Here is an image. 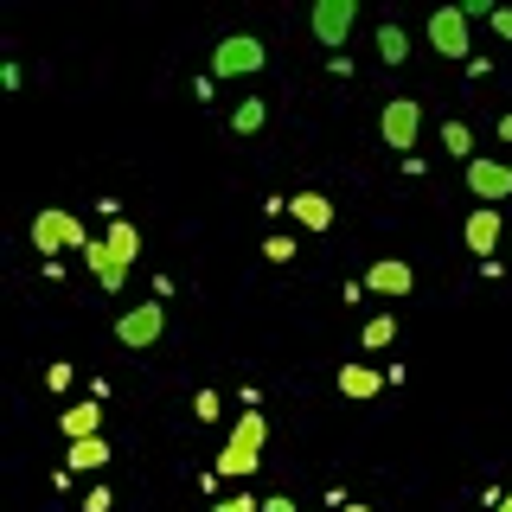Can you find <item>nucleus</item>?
<instances>
[{
    "mask_svg": "<svg viewBox=\"0 0 512 512\" xmlns=\"http://www.w3.org/2000/svg\"><path fill=\"white\" fill-rule=\"evenodd\" d=\"M135 256H141V231L128 218H109L103 237L84 250V263H90V276L103 282V295H116V288L128 282V269H135Z\"/></svg>",
    "mask_w": 512,
    "mask_h": 512,
    "instance_id": "nucleus-1",
    "label": "nucleus"
},
{
    "mask_svg": "<svg viewBox=\"0 0 512 512\" xmlns=\"http://www.w3.org/2000/svg\"><path fill=\"white\" fill-rule=\"evenodd\" d=\"M263 448H269V416L244 410L231 423V436H224V448H218V474L224 480H250L256 468H263Z\"/></svg>",
    "mask_w": 512,
    "mask_h": 512,
    "instance_id": "nucleus-2",
    "label": "nucleus"
},
{
    "mask_svg": "<svg viewBox=\"0 0 512 512\" xmlns=\"http://www.w3.org/2000/svg\"><path fill=\"white\" fill-rule=\"evenodd\" d=\"M90 244H96V237L84 231V218H77V212H64V205H45V212L32 218V250H39V256H52V263H58L64 250H90Z\"/></svg>",
    "mask_w": 512,
    "mask_h": 512,
    "instance_id": "nucleus-3",
    "label": "nucleus"
},
{
    "mask_svg": "<svg viewBox=\"0 0 512 512\" xmlns=\"http://www.w3.org/2000/svg\"><path fill=\"white\" fill-rule=\"evenodd\" d=\"M263 64H269V52L256 32H231V39L212 45V77H256Z\"/></svg>",
    "mask_w": 512,
    "mask_h": 512,
    "instance_id": "nucleus-4",
    "label": "nucleus"
},
{
    "mask_svg": "<svg viewBox=\"0 0 512 512\" xmlns=\"http://www.w3.org/2000/svg\"><path fill=\"white\" fill-rule=\"evenodd\" d=\"M378 135H384V148L391 154H416V135H423V103H410V96H391L384 103V116H378Z\"/></svg>",
    "mask_w": 512,
    "mask_h": 512,
    "instance_id": "nucleus-5",
    "label": "nucleus"
},
{
    "mask_svg": "<svg viewBox=\"0 0 512 512\" xmlns=\"http://www.w3.org/2000/svg\"><path fill=\"white\" fill-rule=\"evenodd\" d=\"M352 26H359V0H314V13H308V32H314V45L340 52Z\"/></svg>",
    "mask_w": 512,
    "mask_h": 512,
    "instance_id": "nucleus-6",
    "label": "nucleus"
},
{
    "mask_svg": "<svg viewBox=\"0 0 512 512\" xmlns=\"http://www.w3.org/2000/svg\"><path fill=\"white\" fill-rule=\"evenodd\" d=\"M461 180H468V192L480 205H506L512 199V160H493V154H480L461 167Z\"/></svg>",
    "mask_w": 512,
    "mask_h": 512,
    "instance_id": "nucleus-7",
    "label": "nucleus"
},
{
    "mask_svg": "<svg viewBox=\"0 0 512 512\" xmlns=\"http://www.w3.org/2000/svg\"><path fill=\"white\" fill-rule=\"evenodd\" d=\"M160 333H167V308H160V301H141V308H128V314L116 320V340H122L128 352H148Z\"/></svg>",
    "mask_w": 512,
    "mask_h": 512,
    "instance_id": "nucleus-8",
    "label": "nucleus"
},
{
    "mask_svg": "<svg viewBox=\"0 0 512 512\" xmlns=\"http://www.w3.org/2000/svg\"><path fill=\"white\" fill-rule=\"evenodd\" d=\"M429 45H436L442 58H468V52H474L468 13H461V7H436V13H429Z\"/></svg>",
    "mask_w": 512,
    "mask_h": 512,
    "instance_id": "nucleus-9",
    "label": "nucleus"
},
{
    "mask_svg": "<svg viewBox=\"0 0 512 512\" xmlns=\"http://www.w3.org/2000/svg\"><path fill=\"white\" fill-rule=\"evenodd\" d=\"M500 237H506L500 205H474V212L461 218V244H468V256H493V250H500Z\"/></svg>",
    "mask_w": 512,
    "mask_h": 512,
    "instance_id": "nucleus-10",
    "label": "nucleus"
},
{
    "mask_svg": "<svg viewBox=\"0 0 512 512\" xmlns=\"http://www.w3.org/2000/svg\"><path fill=\"white\" fill-rule=\"evenodd\" d=\"M410 288H416V269L404 263V256H378V263L365 269V295L397 301V295H410Z\"/></svg>",
    "mask_w": 512,
    "mask_h": 512,
    "instance_id": "nucleus-11",
    "label": "nucleus"
},
{
    "mask_svg": "<svg viewBox=\"0 0 512 512\" xmlns=\"http://www.w3.org/2000/svg\"><path fill=\"white\" fill-rule=\"evenodd\" d=\"M58 429H64V442H90V436H103V397H84V404L58 410Z\"/></svg>",
    "mask_w": 512,
    "mask_h": 512,
    "instance_id": "nucleus-12",
    "label": "nucleus"
},
{
    "mask_svg": "<svg viewBox=\"0 0 512 512\" xmlns=\"http://www.w3.org/2000/svg\"><path fill=\"white\" fill-rule=\"evenodd\" d=\"M384 384H391V372H378V365H340V397H352V404H365V397H378Z\"/></svg>",
    "mask_w": 512,
    "mask_h": 512,
    "instance_id": "nucleus-13",
    "label": "nucleus"
},
{
    "mask_svg": "<svg viewBox=\"0 0 512 512\" xmlns=\"http://www.w3.org/2000/svg\"><path fill=\"white\" fill-rule=\"evenodd\" d=\"M288 212H295L301 231H333V199H327V192H295Z\"/></svg>",
    "mask_w": 512,
    "mask_h": 512,
    "instance_id": "nucleus-14",
    "label": "nucleus"
},
{
    "mask_svg": "<svg viewBox=\"0 0 512 512\" xmlns=\"http://www.w3.org/2000/svg\"><path fill=\"white\" fill-rule=\"evenodd\" d=\"M64 468H77V474H103V468H109V442H103V436H90V442H64Z\"/></svg>",
    "mask_w": 512,
    "mask_h": 512,
    "instance_id": "nucleus-15",
    "label": "nucleus"
},
{
    "mask_svg": "<svg viewBox=\"0 0 512 512\" xmlns=\"http://www.w3.org/2000/svg\"><path fill=\"white\" fill-rule=\"evenodd\" d=\"M372 45H378V58H384V64H404V58H410V32L397 26V20H384Z\"/></svg>",
    "mask_w": 512,
    "mask_h": 512,
    "instance_id": "nucleus-16",
    "label": "nucleus"
},
{
    "mask_svg": "<svg viewBox=\"0 0 512 512\" xmlns=\"http://www.w3.org/2000/svg\"><path fill=\"white\" fill-rule=\"evenodd\" d=\"M391 340H397V314H372V320L359 327V346H365V352H384Z\"/></svg>",
    "mask_w": 512,
    "mask_h": 512,
    "instance_id": "nucleus-17",
    "label": "nucleus"
},
{
    "mask_svg": "<svg viewBox=\"0 0 512 512\" xmlns=\"http://www.w3.org/2000/svg\"><path fill=\"white\" fill-rule=\"evenodd\" d=\"M442 148L455 154L461 167H468V160H480V154H474V128H468V122H442Z\"/></svg>",
    "mask_w": 512,
    "mask_h": 512,
    "instance_id": "nucleus-18",
    "label": "nucleus"
},
{
    "mask_svg": "<svg viewBox=\"0 0 512 512\" xmlns=\"http://www.w3.org/2000/svg\"><path fill=\"white\" fill-rule=\"evenodd\" d=\"M263 122H269V103H256V96H250V103H237V109H231V135H256Z\"/></svg>",
    "mask_w": 512,
    "mask_h": 512,
    "instance_id": "nucleus-19",
    "label": "nucleus"
},
{
    "mask_svg": "<svg viewBox=\"0 0 512 512\" xmlns=\"http://www.w3.org/2000/svg\"><path fill=\"white\" fill-rule=\"evenodd\" d=\"M192 416H199V423H218V416H224L218 391H199V397H192Z\"/></svg>",
    "mask_w": 512,
    "mask_h": 512,
    "instance_id": "nucleus-20",
    "label": "nucleus"
},
{
    "mask_svg": "<svg viewBox=\"0 0 512 512\" xmlns=\"http://www.w3.org/2000/svg\"><path fill=\"white\" fill-rule=\"evenodd\" d=\"M263 263H295V237H269V244H263Z\"/></svg>",
    "mask_w": 512,
    "mask_h": 512,
    "instance_id": "nucleus-21",
    "label": "nucleus"
},
{
    "mask_svg": "<svg viewBox=\"0 0 512 512\" xmlns=\"http://www.w3.org/2000/svg\"><path fill=\"white\" fill-rule=\"evenodd\" d=\"M212 512H263V506H256V500H250V493H231V500H218Z\"/></svg>",
    "mask_w": 512,
    "mask_h": 512,
    "instance_id": "nucleus-22",
    "label": "nucleus"
},
{
    "mask_svg": "<svg viewBox=\"0 0 512 512\" xmlns=\"http://www.w3.org/2000/svg\"><path fill=\"white\" fill-rule=\"evenodd\" d=\"M45 384H52V391H71L77 372H71V365H52V372H45Z\"/></svg>",
    "mask_w": 512,
    "mask_h": 512,
    "instance_id": "nucleus-23",
    "label": "nucleus"
},
{
    "mask_svg": "<svg viewBox=\"0 0 512 512\" xmlns=\"http://www.w3.org/2000/svg\"><path fill=\"white\" fill-rule=\"evenodd\" d=\"M487 26H493V32H500V39L512 45V7H493V20H487Z\"/></svg>",
    "mask_w": 512,
    "mask_h": 512,
    "instance_id": "nucleus-24",
    "label": "nucleus"
},
{
    "mask_svg": "<svg viewBox=\"0 0 512 512\" xmlns=\"http://www.w3.org/2000/svg\"><path fill=\"white\" fill-rule=\"evenodd\" d=\"M84 512H109V487H90L84 493Z\"/></svg>",
    "mask_w": 512,
    "mask_h": 512,
    "instance_id": "nucleus-25",
    "label": "nucleus"
},
{
    "mask_svg": "<svg viewBox=\"0 0 512 512\" xmlns=\"http://www.w3.org/2000/svg\"><path fill=\"white\" fill-rule=\"evenodd\" d=\"M263 512H295V500H288V493H269V500H263Z\"/></svg>",
    "mask_w": 512,
    "mask_h": 512,
    "instance_id": "nucleus-26",
    "label": "nucleus"
},
{
    "mask_svg": "<svg viewBox=\"0 0 512 512\" xmlns=\"http://www.w3.org/2000/svg\"><path fill=\"white\" fill-rule=\"evenodd\" d=\"M500 141H506V148H512V109H506V116H500Z\"/></svg>",
    "mask_w": 512,
    "mask_h": 512,
    "instance_id": "nucleus-27",
    "label": "nucleus"
},
{
    "mask_svg": "<svg viewBox=\"0 0 512 512\" xmlns=\"http://www.w3.org/2000/svg\"><path fill=\"white\" fill-rule=\"evenodd\" d=\"M340 512H372V506H365V500H352V506H340Z\"/></svg>",
    "mask_w": 512,
    "mask_h": 512,
    "instance_id": "nucleus-28",
    "label": "nucleus"
},
{
    "mask_svg": "<svg viewBox=\"0 0 512 512\" xmlns=\"http://www.w3.org/2000/svg\"><path fill=\"white\" fill-rule=\"evenodd\" d=\"M500 512H512V493H506V500H500Z\"/></svg>",
    "mask_w": 512,
    "mask_h": 512,
    "instance_id": "nucleus-29",
    "label": "nucleus"
}]
</instances>
